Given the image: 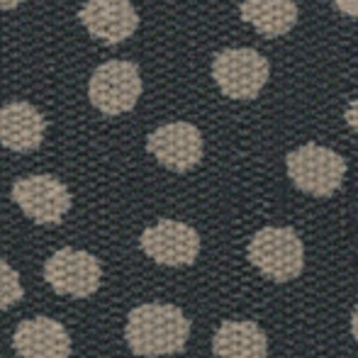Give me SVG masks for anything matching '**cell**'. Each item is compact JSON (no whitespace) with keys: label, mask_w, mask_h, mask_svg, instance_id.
I'll list each match as a JSON object with an SVG mask.
<instances>
[{"label":"cell","mask_w":358,"mask_h":358,"mask_svg":"<svg viewBox=\"0 0 358 358\" xmlns=\"http://www.w3.org/2000/svg\"><path fill=\"white\" fill-rule=\"evenodd\" d=\"M190 339V320L169 302H144L127 315L124 341L134 356L159 358L185 349Z\"/></svg>","instance_id":"cell-1"},{"label":"cell","mask_w":358,"mask_h":358,"mask_svg":"<svg viewBox=\"0 0 358 358\" xmlns=\"http://www.w3.org/2000/svg\"><path fill=\"white\" fill-rule=\"evenodd\" d=\"M249 261L268 280L287 283L305 268V246L292 227H264L251 236Z\"/></svg>","instance_id":"cell-2"},{"label":"cell","mask_w":358,"mask_h":358,"mask_svg":"<svg viewBox=\"0 0 358 358\" xmlns=\"http://www.w3.org/2000/svg\"><path fill=\"white\" fill-rule=\"evenodd\" d=\"M287 176L302 193L327 198L336 193L344 183L346 161L336 151L320 144H305L290 151L285 159Z\"/></svg>","instance_id":"cell-3"},{"label":"cell","mask_w":358,"mask_h":358,"mask_svg":"<svg viewBox=\"0 0 358 358\" xmlns=\"http://www.w3.org/2000/svg\"><path fill=\"white\" fill-rule=\"evenodd\" d=\"M13 203L22 210L24 217L42 227H57L69 215L73 200L69 188L49 173L22 176L10 188Z\"/></svg>","instance_id":"cell-4"},{"label":"cell","mask_w":358,"mask_h":358,"mask_svg":"<svg viewBox=\"0 0 358 358\" xmlns=\"http://www.w3.org/2000/svg\"><path fill=\"white\" fill-rule=\"evenodd\" d=\"M142 95V76L132 62L113 59L100 64L88 80V100L103 115H122L134 110Z\"/></svg>","instance_id":"cell-5"},{"label":"cell","mask_w":358,"mask_h":358,"mask_svg":"<svg viewBox=\"0 0 358 358\" xmlns=\"http://www.w3.org/2000/svg\"><path fill=\"white\" fill-rule=\"evenodd\" d=\"M44 280L57 295L85 300L93 292H98L100 283H103V266L88 251L64 246L47 259Z\"/></svg>","instance_id":"cell-6"},{"label":"cell","mask_w":358,"mask_h":358,"mask_svg":"<svg viewBox=\"0 0 358 358\" xmlns=\"http://www.w3.org/2000/svg\"><path fill=\"white\" fill-rule=\"evenodd\" d=\"M268 62L256 49H224L215 57V83L227 98L251 100L268 80Z\"/></svg>","instance_id":"cell-7"},{"label":"cell","mask_w":358,"mask_h":358,"mask_svg":"<svg viewBox=\"0 0 358 358\" xmlns=\"http://www.w3.org/2000/svg\"><path fill=\"white\" fill-rule=\"evenodd\" d=\"M139 246L154 264L169 268H183L195 264L200 254V234L190 224L178 220H159L146 227L139 236Z\"/></svg>","instance_id":"cell-8"},{"label":"cell","mask_w":358,"mask_h":358,"mask_svg":"<svg viewBox=\"0 0 358 358\" xmlns=\"http://www.w3.org/2000/svg\"><path fill=\"white\" fill-rule=\"evenodd\" d=\"M146 149L169 171L185 173L203 161V134L190 122H171L146 137Z\"/></svg>","instance_id":"cell-9"},{"label":"cell","mask_w":358,"mask_h":358,"mask_svg":"<svg viewBox=\"0 0 358 358\" xmlns=\"http://www.w3.org/2000/svg\"><path fill=\"white\" fill-rule=\"evenodd\" d=\"M78 20L90 37L105 44H120L139 27V15L129 0H85Z\"/></svg>","instance_id":"cell-10"},{"label":"cell","mask_w":358,"mask_h":358,"mask_svg":"<svg viewBox=\"0 0 358 358\" xmlns=\"http://www.w3.org/2000/svg\"><path fill=\"white\" fill-rule=\"evenodd\" d=\"M13 349L20 358H69L71 336L62 322L52 317H32L17 324Z\"/></svg>","instance_id":"cell-11"},{"label":"cell","mask_w":358,"mask_h":358,"mask_svg":"<svg viewBox=\"0 0 358 358\" xmlns=\"http://www.w3.org/2000/svg\"><path fill=\"white\" fill-rule=\"evenodd\" d=\"M47 120L32 103H8L0 108V146L17 154L37 151L44 142Z\"/></svg>","instance_id":"cell-12"},{"label":"cell","mask_w":358,"mask_h":358,"mask_svg":"<svg viewBox=\"0 0 358 358\" xmlns=\"http://www.w3.org/2000/svg\"><path fill=\"white\" fill-rule=\"evenodd\" d=\"M213 354L217 358H266L268 336L256 322L227 320L213 336Z\"/></svg>","instance_id":"cell-13"},{"label":"cell","mask_w":358,"mask_h":358,"mask_svg":"<svg viewBox=\"0 0 358 358\" xmlns=\"http://www.w3.org/2000/svg\"><path fill=\"white\" fill-rule=\"evenodd\" d=\"M241 20L254 24L264 37H280L297 22L295 0H244Z\"/></svg>","instance_id":"cell-14"},{"label":"cell","mask_w":358,"mask_h":358,"mask_svg":"<svg viewBox=\"0 0 358 358\" xmlns=\"http://www.w3.org/2000/svg\"><path fill=\"white\" fill-rule=\"evenodd\" d=\"M24 297V287L20 280V273L0 259V310H10L13 305H17Z\"/></svg>","instance_id":"cell-15"},{"label":"cell","mask_w":358,"mask_h":358,"mask_svg":"<svg viewBox=\"0 0 358 358\" xmlns=\"http://www.w3.org/2000/svg\"><path fill=\"white\" fill-rule=\"evenodd\" d=\"M346 122H349V127H354L356 134H358V100L356 103H351L349 110H346Z\"/></svg>","instance_id":"cell-16"},{"label":"cell","mask_w":358,"mask_h":358,"mask_svg":"<svg viewBox=\"0 0 358 358\" xmlns=\"http://www.w3.org/2000/svg\"><path fill=\"white\" fill-rule=\"evenodd\" d=\"M336 5H339L346 15H356L358 17V0H336Z\"/></svg>","instance_id":"cell-17"},{"label":"cell","mask_w":358,"mask_h":358,"mask_svg":"<svg viewBox=\"0 0 358 358\" xmlns=\"http://www.w3.org/2000/svg\"><path fill=\"white\" fill-rule=\"evenodd\" d=\"M24 0H0V10H15L17 5H22Z\"/></svg>","instance_id":"cell-18"},{"label":"cell","mask_w":358,"mask_h":358,"mask_svg":"<svg viewBox=\"0 0 358 358\" xmlns=\"http://www.w3.org/2000/svg\"><path fill=\"white\" fill-rule=\"evenodd\" d=\"M351 334H354V339L358 341V305H356L354 315H351Z\"/></svg>","instance_id":"cell-19"}]
</instances>
